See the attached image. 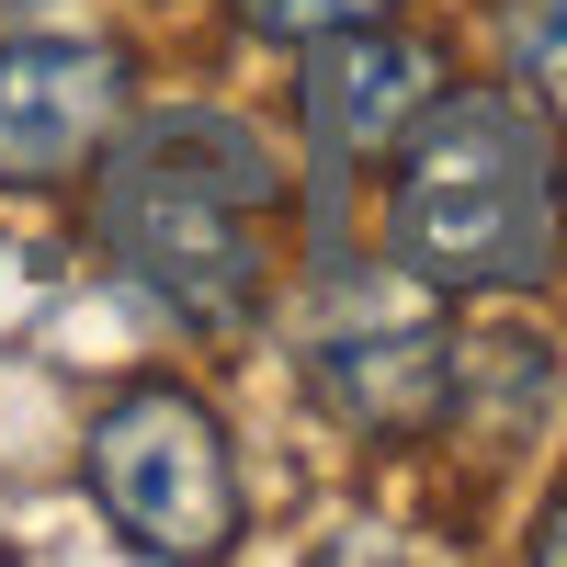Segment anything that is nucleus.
I'll return each mask as SVG.
<instances>
[{"mask_svg":"<svg viewBox=\"0 0 567 567\" xmlns=\"http://www.w3.org/2000/svg\"><path fill=\"white\" fill-rule=\"evenodd\" d=\"M103 261L194 341H250L307 239V159L250 103H136L91 171Z\"/></svg>","mask_w":567,"mask_h":567,"instance_id":"nucleus-1","label":"nucleus"},{"mask_svg":"<svg viewBox=\"0 0 567 567\" xmlns=\"http://www.w3.org/2000/svg\"><path fill=\"white\" fill-rule=\"evenodd\" d=\"M363 250L443 307H545L567 284V125L465 69L363 182Z\"/></svg>","mask_w":567,"mask_h":567,"instance_id":"nucleus-2","label":"nucleus"},{"mask_svg":"<svg viewBox=\"0 0 567 567\" xmlns=\"http://www.w3.org/2000/svg\"><path fill=\"white\" fill-rule=\"evenodd\" d=\"M80 488L125 556L205 567V556H239V534H250L239 432L194 374H125L80 432Z\"/></svg>","mask_w":567,"mask_h":567,"instance_id":"nucleus-3","label":"nucleus"},{"mask_svg":"<svg viewBox=\"0 0 567 567\" xmlns=\"http://www.w3.org/2000/svg\"><path fill=\"white\" fill-rule=\"evenodd\" d=\"M318 272V329H307V398L318 420H341L352 443L374 454H420V443H443V409H454V318L432 284H409L398 261H374V250H307Z\"/></svg>","mask_w":567,"mask_h":567,"instance_id":"nucleus-4","label":"nucleus"},{"mask_svg":"<svg viewBox=\"0 0 567 567\" xmlns=\"http://www.w3.org/2000/svg\"><path fill=\"white\" fill-rule=\"evenodd\" d=\"M454 80H465V58H454V34L432 23V0L296 45V159H307V205H318V194L363 205L374 159H386Z\"/></svg>","mask_w":567,"mask_h":567,"instance_id":"nucleus-5","label":"nucleus"},{"mask_svg":"<svg viewBox=\"0 0 567 567\" xmlns=\"http://www.w3.org/2000/svg\"><path fill=\"white\" fill-rule=\"evenodd\" d=\"M136 45L114 34H0V194H80L136 114Z\"/></svg>","mask_w":567,"mask_h":567,"instance_id":"nucleus-6","label":"nucleus"},{"mask_svg":"<svg viewBox=\"0 0 567 567\" xmlns=\"http://www.w3.org/2000/svg\"><path fill=\"white\" fill-rule=\"evenodd\" d=\"M488 69L567 125V0H488Z\"/></svg>","mask_w":567,"mask_h":567,"instance_id":"nucleus-7","label":"nucleus"},{"mask_svg":"<svg viewBox=\"0 0 567 567\" xmlns=\"http://www.w3.org/2000/svg\"><path fill=\"white\" fill-rule=\"evenodd\" d=\"M250 45H318V34H352V23H386V12H420V0H227Z\"/></svg>","mask_w":567,"mask_h":567,"instance_id":"nucleus-8","label":"nucleus"},{"mask_svg":"<svg viewBox=\"0 0 567 567\" xmlns=\"http://www.w3.org/2000/svg\"><path fill=\"white\" fill-rule=\"evenodd\" d=\"M523 556H534V567H567V488H556V499H534V523H523Z\"/></svg>","mask_w":567,"mask_h":567,"instance_id":"nucleus-9","label":"nucleus"},{"mask_svg":"<svg viewBox=\"0 0 567 567\" xmlns=\"http://www.w3.org/2000/svg\"><path fill=\"white\" fill-rule=\"evenodd\" d=\"M12 12H58V0H0V23H12Z\"/></svg>","mask_w":567,"mask_h":567,"instance_id":"nucleus-10","label":"nucleus"}]
</instances>
